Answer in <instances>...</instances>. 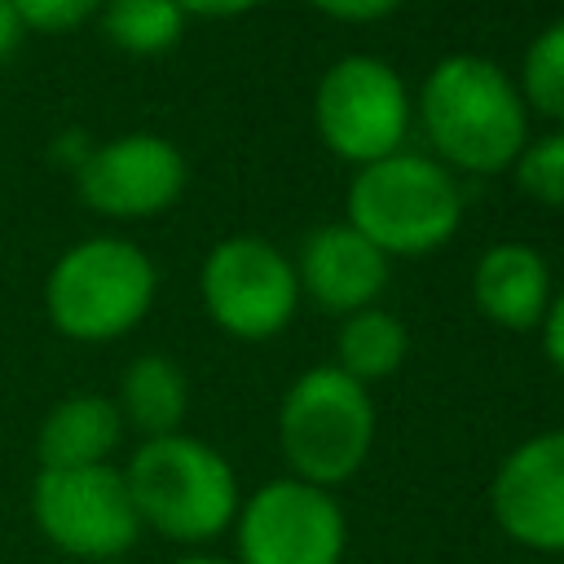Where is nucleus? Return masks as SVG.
I'll list each match as a JSON object with an SVG mask.
<instances>
[{"label":"nucleus","mask_w":564,"mask_h":564,"mask_svg":"<svg viewBox=\"0 0 564 564\" xmlns=\"http://www.w3.org/2000/svg\"><path fill=\"white\" fill-rule=\"evenodd\" d=\"M423 128L445 163L463 172H502L524 150L529 115L498 62L454 53L441 57L423 84Z\"/></svg>","instance_id":"nucleus-1"},{"label":"nucleus","mask_w":564,"mask_h":564,"mask_svg":"<svg viewBox=\"0 0 564 564\" xmlns=\"http://www.w3.org/2000/svg\"><path fill=\"white\" fill-rule=\"evenodd\" d=\"M123 480L141 529L189 546L220 538L242 507L229 458L185 432L141 441L123 467Z\"/></svg>","instance_id":"nucleus-2"},{"label":"nucleus","mask_w":564,"mask_h":564,"mask_svg":"<svg viewBox=\"0 0 564 564\" xmlns=\"http://www.w3.org/2000/svg\"><path fill=\"white\" fill-rule=\"evenodd\" d=\"M348 225L383 256H427L458 234L463 194L441 163L388 154L352 176Z\"/></svg>","instance_id":"nucleus-3"},{"label":"nucleus","mask_w":564,"mask_h":564,"mask_svg":"<svg viewBox=\"0 0 564 564\" xmlns=\"http://www.w3.org/2000/svg\"><path fill=\"white\" fill-rule=\"evenodd\" d=\"M278 445L295 480L335 489L352 480L375 445V405L366 383L339 366L304 370L278 410Z\"/></svg>","instance_id":"nucleus-4"},{"label":"nucleus","mask_w":564,"mask_h":564,"mask_svg":"<svg viewBox=\"0 0 564 564\" xmlns=\"http://www.w3.org/2000/svg\"><path fill=\"white\" fill-rule=\"evenodd\" d=\"M159 273L128 238L75 242L44 282V308L66 339L106 344L128 335L154 304Z\"/></svg>","instance_id":"nucleus-5"},{"label":"nucleus","mask_w":564,"mask_h":564,"mask_svg":"<svg viewBox=\"0 0 564 564\" xmlns=\"http://www.w3.org/2000/svg\"><path fill=\"white\" fill-rule=\"evenodd\" d=\"M35 529L75 560H119L137 546L141 520L119 467H40L31 485Z\"/></svg>","instance_id":"nucleus-6"},{"label":"nucleus","mask_w":564,"mask_h":564,"mask_svg":"<svg viewBox=\"0 0 564 564\" xmlns=\"http://www.w3.org/2000/svg\"><path fill=\"white\" fill-rule=\"evenodd\" d=\"M313 123L317 137L330 145V154L348 163H379L397 154L405 128H410V97L401 75L370 57L352 53L339 57L322 79L313 97Z\"/></svg>","instance_id":"nucleus-7"},{"label":"nucleus","mask_w":564,"mask_h":564,"mask_svg":"<svg viewBox=\"0 0 564 564\" xmlns=\"http://www.w3.org/2000/svg\"><path fill=\"white\" fill-rule=\"evenodd\" d=\"M234 538V564H339L348 524L330 489L282 476L238 507Z\"/></svg>","instance_id":"nucleus-8"},{"label":"nucleus","mask_w":564,"mask_h":564,"mask_svg":"<svg viewBox=\"0 0 564 564\" xmlns=\"http://www.w3.org/2000/svg\"><path fill=\"white\" fill-rule=\"evenodd\" d=\"M198 286L212 322L234 339L278 335L300 304L295 264L256 234H234L216 242L203 260Z\"/></svg>","instance_id":"nucleus-9"},{"label":"nucleus","mask_w":564,"mask_h":564,"mask_svg":"<svg viewBox=\"0 0 564 564\" xmlns=\"http://www.w3.org/2000/svg\"><path fill=\"white\" fill-rule=\"evenodd\" d=\"M79 198L110 220L167 212L185 189V159L159 132H128L79 159Z\"/></svg>","instance_id":"nucleus-10"},{"label":"nucleus","mask_w":564,"mask_h":564,"mask_svg":"<svg viewBox=\"0 0 564 564\" xmlns=\"http://www.w3.org/2000/svg\"><path fill=\"white\" fill-rule=\"evenodd\" d=\"M498 529L542 555H564V432L520 441L489 485Z\"/></svg>","instance_id":"nucleus-11"},{"label":"nucleus","mask_w":564,"mask_h":564,"mask_svg":"<svg viewBox=\"0 0 564 564\" xmlns=\"http://www.w3.org/2000/svg\"><path fill=\"white\" fill-rule=\"evenodd\" d=\"M300 291L330 313H361L388 282V256L352 225H326L300 247Z\"/></svg>","instance_id":"nucleus-12"},{"label":"nucleus","mask_w":564,"mask_h":564,"mask_svg":"<svg viewBox=\"0 0 564 564\" xmlns=\"http://www.w3.org/2000/svg\"><path fill=\"white\" fill-rule=\"evenodd\" d=\"M471 300L476 308L507 330H533L542 326L551 308V273L546 260L524 242H498L476 260L471 273Z\"/></svg>","instance_id":"nucleus-13"},{"label":"nucleus","mask_w":564,"mask_h":564,"mask_svg":"<svg viewBox=\"0 0 564 564\" xmlns=\"http://www.w3.org/2000/svg\"><path fill=\"white\" fill-rule=\"evenodd\" d=\"M123 441V414L110 397L75 392L57 401L35 436L40 467H97Z\"/></svg>","instance_id":"nucleus-14"},{"label":"nucleus","mask_w":564,"mask_h":564,"mask_svg":"<svg viewBox=\"0 0 564 564\" xmlns=\"http://www.w3.org/2000/svg\"><path fill=\"white\" fill-rule=\"evenodd\" d=\"M115 405L123 414V427H137L145 441L181 432V419L189 405V388H185L181 366L163 352H145V357L128 361Z\"/></svg>","instance_id":"nucleus-15"},{"label":"nucleus","mask_w":564,"mask_h":564,"mask_svg":"<svg viewBox=\"0 0 564 564\" xmlns=\"http://www.w3.org/2000/svg\"><path fill=\"white\" fill-rule=\"evenodd\" d=\"M405 348H410V335L392 313L361 308V313H348L339 326V339H335L339 361L335 366L348 379L370 383V379H388L405 361Z\"/></svg>","instance_id":"nucleus-16"},{"label":"nucleus","mask_w":564,"mask_h":564,"mask_svg":"<svg viewBox=\"0 0 564 564\" xmlns=\"http://www.w3.org/2000/svg\"><path fill=\"white\" fill-rule=\"evenodd\" d=\"M101 26H106V40L115 48L137 53V57H154L181 40L185 13L176 9V0H106Z\"/></svg>","instance_id":"nucleus-17"},{"label":"nucleus","mask_w":564,"mask_h":564,"mask_svg":"<svg viewBox=\"0 0 564 564\" xmlns=\"http://www.w3.org/2000/svg\"><path fill=\"white\" fill-rule=\"evenodd\" d=\"M520 97L551 119H564V22H551L524 53Z\"/></svg>","instance_id":"nucleus-18"},{"label":"nucleus","mask_w":564,"mask_h":564,"mask_svg":"<svg viewBox=\"0 0 564 564\" xmlns=\"http://www.w3.org/2000/svg\"><path fill=\"white\" fill-rule=\"evenodd\" d=\"M511 167H516L520 194H529L546 207H564V132H551V137L524 145Z\"/></svg>","instance_id":"nucleus-19"},{"label":"nucleus","mask_w":564,"mask_h":564,"mask_svg":"<svg viewBox=\"0 0 564 564\" xmlns=\"http://www.w3.org/2000/svg\"><path fill=\"white\" fill-rule=\"evenodd\" d=\"M13 4V18L18 26H31V31H75L79 22H88L106 0H9Z\"/></svg>","instance_id":"nucleus-20"},{"label":"nucleus","mask_w":564,"mask_h":564,"mask_svg":"<svg viewBox=\"0 0 564 564\" xmlns=\"http://www.w3.org/2000/svg\"><path fill=\"white\" fill-rule=\"evenodd\" d=\"M308 4L339 22H375V18H388L401 0H308Z\"/></svg>","instance_id":"nucleus-21"},{"label":"nucleus","mask_w":564,"mask_h":564,"mask_svg":"<svg viewBox=\"0 0 564 564\" xmlns=\"http://www.w3.org/2000/svg\"><path fill=\"white\" fill-rule=\"evenodd\" d=\"M542 348H546V361L564 375V291L551 300V308L542 317Z\"/></svg>","instance_id":"nucleus-22"},{"label":"nucleus","mask_w":564,"mask_h":564,"mask_svg":"<svg viewBox=\"0 0 564 564\" xmlns=\"http://www.w3.org/2000/svg\"><path fill=\"white\" fill-rule=\"evenodd\" d=\"M264 0H176L181 13H194V18H234V13H247Z\"/></svg>","instance_id":"nucleus-23"},{"label":"nucleus","mask_w":564,"mask_h":564,"mask_svg":"<svg viewBox=\"0 0 564 564\" xmlns=\"http://www.w3.org/2000/svg\"><path fill=\"white\" fill-rule=\"evenodd\" d=\"M18 35H22V26H18V18H13V4H9V0H0V62L13 53Z\"/></svg>","instance_id":"nucleus-24"},{"label":"nucleus","mask_w":564,"mask_h":564,"mask_svg":"<svg viewBox=\"0 0 564 564\" xmlns=\"http://www.w3.org/2000/svg\"><path fill=\"white\" fill-rule=\"evenodd\" d=\"M167 564H234V560H225V555H207V551H189V555H176V560H167Z\"/></svg>","instance_id":"nucleus-25"}]
</instances>
